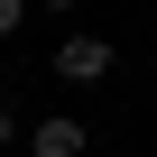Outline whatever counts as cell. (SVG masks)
Wrapping results in <instances>:
<instances>
[{"mask_svg":"<svg viewBox=\"0 0 157 157\" xmlns=\"http://www.w3.org/2000/svg\"><path fill=\"white\" fill-rule=\"evenodd\" d=\"M56 74H65V83H102V74H111V37H65L56 46Z\"/></svg>","mask_w":157,"mask_h":157,"instance_id":"6da1fadb","label":"cell"},{"mask_svg":"<svg viewBox=\"0 0 157 157\" xmlns=\"http://www.w3.org/2000/svg\"><path fill=\"white\" fill-rule=\"evenodd\" d=\"M37 157H83V120H37Z\"/></svg>","mask_w":157,"mask_h":157,"instance_id":"7a4b0ae2","label":"cell"},{"mask_svg":"<svg viewBox=\"0 0 157 157\" xmlns=\"http://www.w3.org/2000/svg\"><path fill=\"white\" fill-rule=\"evenodd\" d=\"M19 19H28V0H0V37H10V28H19Z\"/></svg>","mask_w":157,"mask_h":157,"instance_id":"3957f363","label":"cell"},{"mask_svg":"<svg viewBox=\"0 0 157 157\" xmlns=\"http://www.w3.org/2000/svg\"><path fill=\"white\" fill-rule=\"evenodd\" d=\"M10 139H19V120H10V102H0V148H10Z\"/></svg>","mask_w":157,"mask_h":157,"instance_id":"277c9868","label":"cell"},{"mask_svg":"<svg viewBox=\"0 0 157 157\" xmlns=\"http://www.w3.org/2000/svg\"><path fill=\"white\" fill-rule=\"evenodd\" d=\"M46 10H74V0H46Z\"/></svg>","mask_w":157,"mask_h":157,"instance_id":"5b68a950","label":"cell"}]
</instances>
